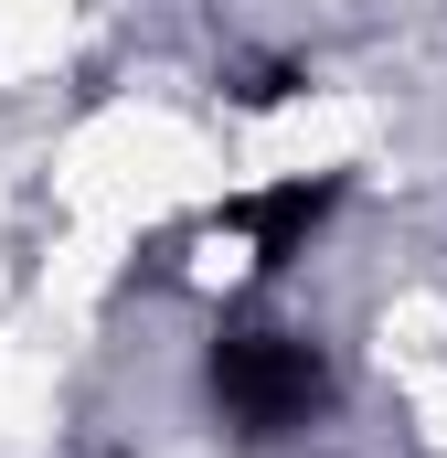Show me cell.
<instances>
[{
	"mask_svg": "<svg viewBox=\"0 0 447 458\" xmlns=\"http://www.w3.org/2000/svg\"><path fill=\"white\" fill-rule=\"evenodd\" d=\"M320 214H331V182H288V192H266V203H245L234 225H245V245H256V267H288L309 234H320Z\"/></svg>",
	"mask_w": 447,
	"mask_h": 458,
	"instance_id": "2",
	"label": "cell"
},
{
	"mask_svg": "<svg viewBox=\"0 0 447 458\" xmlns=\"http://www.w3.org/2000/svg\"><path fill=\"white\" fill-rule=\"evenodd\" d=\"M214 405L234 437H288L331 405V362L299 342V331H224L214 342Z\"/></svg>",
	"mask_w": 447,
	"mask_h": 458,
	"instance_id": "1",
	"label": "cell"
}]
</instances>
